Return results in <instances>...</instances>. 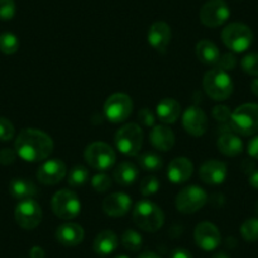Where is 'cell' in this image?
Returning a JSON list of instances; mask_svg holds the SVG:
<instances>
[{
  "instance_id": "bcb514c9",
  "label": "cell",
  "mask_w": 258,
  "mask_h": 258,
  "mask_svg": "<svg viewBox=\"0 0 258 258\" xmlns=\"http://www.w3.org/2000/svg\"><path fill=\"white\" fill-rule=\"evenodd\" d=\"M242 168H243V171H244V172H250V173H252L253 172V168H254V163L250 162L249 160H245L244 162L242 163Z\"/></svg>"
},
{
  "instance_id": "603a6c76",
  "label": "cell",
  "mask_w": 258,
  "mask_h": 258,
  "mask_svg": "<svg viewBox=\"0 0 258 258\" xmlns=\"http://www.w3.org/2000/svg\"><path fill=\"white\" fill-rule=\"evenodd\" d=\"M218 150L220 153L228 157H235L243 152V142L237 133L224 132L218 138Z\"/></svg>"
},
{
  "instance_id": "ee69618b",
  "label": "cell",
  "mask_w": 258,
  "mask_h": 258,
  "mask_svg": "<svg viewBox=\"0 0 258 258\" xmlns=\"http://www.w3.org/2000/svg\"><path fill=\"white\" fill-rule=\"evenodd\" d=\"M170 258H192V255H191L190 252L183 249V248H177V249H175L171 253Z\"/></svg>"
},
{
  "instance_id": "cb8c5ba5",
  "label": "cell",
  "mask_w": 258,
  "mask_h": 258,
  "mask_svg": "<svg viewBox=\"0 0 258 258\" xmlns=\"http://www.w3.org/2000/svg\"><path fill=\"white\" fill-rule=\"evenodd\" d=\"M9 192L14 199L21 202L26 199H34V197H37L38 194V190L32 181L26 180V178H13L9 182Z\"/></svg>"
},
{
  "instance_id": "681fc988",
  "label": "cell",
  "mask_w": 258,
  "mask_h": 258,
  "mask_svg": "<svg viewBox=\"0 0 258 258\" xmlns=\"http://www.w3.org/2000/svg\"><path fill=\"white\" fill-rule=\"evenodd\" d=\"M212 258H229V255L224 252H219V253H217V254L213 255Z\"/></svg>"
},
{
  "instance_id": "f1b7e54d",
  "label": "cell",
  "mask_w": 258,
  "mask_h": 258,
  "mask_svg": "<svg viewBox=\"0 0 258 258\" xmlns=\"http://www.w3.org/2000/svg\"><path fill=\"white\" fill-rule=\"evenodd\" d=\"M89 180V170L83 165H76L69 171L68 182L71 187H80Z\"/></svg>"
},
{
  "instance_id": "c3c4849f",
  "label": "cell",
  "mask_w": 258,
  "mask_h": 258,
  "mask_svg": "<svg viewBox=\"0 0 258 258\" xmlns=\"http://www.w3.org/2000/svg\"><path fill=\"white\" fill-rule=\"evenodd\" d=\"M250 89H252V93L254 94L255 96H258V78L254 79V80L250 83Z\"/></svg>"
},
{
  "instance_id": "f6af8a7d",
  "label": "cell",
  "mask_w": 258,
  "mask_h": 258,
  "mask_svg": "<svg viewBox=\"0 0 258 258\" xmlns=\"http://www.w3.org/2000/svg\"><path fill=\"white\" fill-rule=\"evenodd\" d=\"M249 183L258 190V170L253 171L249 176Z\"/></svg>"
},
{
  "instance_id": "5b68a950",
  "label": "cell",
  "mask_w": 258,
  "mask_h": 258,
  "mask_svg": "<svg viewBox=\"0 0 258 258\" xmlns=\"http://www.w3.org/2000/svg\"><path fill=\"white\" fill-rule=\"evenodd\" d=\"M115 146L125 156H137L143 145V131L136 123H126L115 133Z\"/></svg>"
},
{
  "instance_id": "44dd1931",
  "label": "cell",
  "mask_w": 258,
  "mask_h": 258,
  "mask_svg": "<svg viewBox=\"0 0 258 258\" xmlns=\"http://www.w3.org/2000/svg\"><path fill=\"white\" fill-rule=\"evenodd\" d=\"M150 142L156 150L167 152L175 146V133L166 125H155L151 129Z\"/></svg>"
},
{
  "instance_id": "ac0fdd59",
  "label": "cell",
  "mask_w": 258,
  "mask_h": 258,
  "mask_svg": "<svg viewBox=\"0 0 258 258\" xmlns=\"http://www.w3.org/2000/svg\"><path fill=\"white\" fill-rule=\"evenodd\" d=\"M228 175L227 165L222 161L209 160L202 165L199 170L200 180L208 185H220Z\"/></svg>"
},
{
  "instance_id": "83f0119b",
  "label": "cell",
  "mask_w": 258,
  "mask_h": 258,
  "mask_svg": "<svg viewBox=\"0 0 258 258\" xmlns=\"http://www.w3.org/2000/svg\"><path fill=\"white\" fill-rule=\"evenodd\" d=\"M138 165L142 170L150 171V172H157L162 168L163 161L160 155L156 152L148 151V152H143L142 155L138 156Z\"/></svg>"
},
{
  "instance_id": "277c9868",
  "label": "cell",
  "mask_w": 258,
  "mask_h": 258,
  "mask_svg": "<svg viewBox=\"0 0 258 258\" xmlns=\"http://www.w3.org/2000/svg\"><path fill=\"white\" fill-rule=\"evenodd\" d=\"M232 131L240 136H253L258 133V104L247 103L238 106L230 118Z\"/></svg>"
},
{
  "instance_id": "2e32d148",
  "label": "cell",
  "mask_w": 258,
  "mask_h": 258,
  "mask_svg": "<svg viewBox=\"0 0 258 258\" xmlns=\"http://www.w3.org/2000/svg\"><path fill=\"white\" fill-rule=\"evenodd\" d=\"M171 28L166 22H155L148 29L147 41L153 49L165 53L171 42Z\"/></svg>"
},
{
  "instance_id": "7c38bea8",
  "label": "cell",
  "mask_w": 258,
  "mask_h": 258,
  "mask_svg": "<svg viewBox=\"0 0 258 258\" xmlns=\"http://www.w3.org/2000/svg\"><path fill=\"white\" fill-rule=\"evenodd\" d=\"M199 17L205 27L217 28L229 19L230 9L224 0H209L202 7Z\"/></svg>"
},
{
  "instance_id": "d6986e66",
  "label": "cell",
  "mask_w": 258,
  "mask_h": 258,
  "mask_svg": "<svg viewBox=\"0 0 258 258\" xmlns=\"http://www.w3.org/2000/svg\"><path fill=\"white\" fill-rule=\"evenodd\" d=\"M85 237V232L78 223H63L56 229V239L64 247H75L80 244Z\"/></svg>"
},
{
  "instance_id": "3957f363",
  "label": "cell",
  "mask_w": 258,
  "mask_h": 258,
  "mask_svg": "<svg viewBox=\"0 0 258 258\" xmlns=\"http://www.w3.org/2000/svg\"><path fill=\"white\" fill-rule=\"evenodd\" d=\"M203 86L210 99L215 101H224L233 94V80L227 71L214 68L208 71L203 79Z\"/></svg>"
},
{
  "instance_id": "b9f144b4",
  "label": "cell",
  "mask_w": 258,
  "mask_h": 258,
  "mask_svg": "<svg viewBox=\"0 0 258 258\" xmlns=\"http://www.w3.org/2000/svg\"><path fill=\"white\" fill-rule=\"evenodd\" d=\"M248 153L252 158L258 160V136H255L254 138L249 141L248 143Z\"/></svg>"
},
{
  "instance_id": "30bf717a",
  "label": "cell",
  "mask_w": 258,
  "mask_h": 258,
  "mask_svg": "<svg viewBox=\"0 0 258 258\" xmlns=\"http://www.w3.org/2000/svg\"><path fill=\"white\" fill-rule=\"evenodd\" d=\"M133 111L132 98L126 94L115 93L106 99L104 114L111 123H121L131 116Z\"/></svg>"
},
{
  "instance_id": "8992f818",
  "label": "cell",
  "mask_w": 258,
  "mask_h": 258,
  "mask_svg": "<svg viewBox=\"0 0 258 258\" xmlns=\"http://www.w3.org/2000/svg\"><path fill=\"white\" fill-rule=\"evenodd\" d=\"M223 43L235 53L247 51L253 43V32L243 23H230L222 32Z\"/></svg>"
},
{
  "instance_id": "9c48e42d",
  "label": "cell",
  "mask_w": 258,
  "mask_h": 258,
  "mask_svg": "<svg viewBox=\"0 0 258 258\" xmlns=\"http://www.w3.org/2000/svg\"><path fill=\"white\" fill-rule=\"evenodd\" d=\"M208 202V194L204 188L191 185L182 188L176 197V209L182 214H192L202 209Z\"/></svg>"
},
{
  "instance_id": "7dc6e473",
  "label": "cell",
  "mask_w": 258,
  "mask_h": 258,
  "mask_svg": "<svg viewBox=\"0 0 258 258\" xmlns=\"http://www.w3.org/2000/svg\"><path fill=\"white\" fill-rule=\"evenodd\" d=\"M138 258H161V257L158 254H156L155 252H150V250H148V252L141 253V255Z\"/></svg>"
},
{
  "instance_id": "4dcf8cb0",
  "label": "cell",
  "mask_w": 258,
  "mask_h": 258,
  "mask_svg": "<svg viewBox=\"0 0 258 258\" xmlns=\"http://www.w3.org/2000/svg\"><path fill=\"white\" fill-rule=\"evenodd\" d=\"M19 48V39L11 32L0 34V52L4 54H14Z\"/></svg>"
},
{
  "instance_id": "4fadbf2b",
  "label": "cell",
  "mask_w": 258,
  "mask_h": 258,
  "mask_svg": "<svg viewBox=\"0 0 258 258\" xmlns=\"http://www.w3.org/2000/svg\"><path fill=\"white\" fill-rule=\"evenodd\" d=\"M194 238H195L198 247L207 252L217 249L222 240V235H220L218 227L210 222L199 223L194 232Z\"/></svg>"
},
{
  "instance_id": "9a60e30c",
  "label": "cell",
  "mask_w": 258,
  "mask_h": 258,
  "mask_svg": "<svg viewBox=\"0 0 258 258\" xmlns=\"http://www.w3.org/2000/svg\"><path fill=\"white\" fill-rule=\"evenodd\" d=\"M68 175L66 165L58 158L48 160L37 171V180L43 185H57Z\"/></svg>"
},
{
  "instance_id": "d6a6232c",
  "label": "cell",
  "mask_w": 258,
  "mask_h": 258,
  "mask_svg": "<svg viewBox=\"0 0 258 258\" xmlns=\"http://www.w3.org/2000/svg\"><path fill=\"white\" fill-rule=\"evenodd\" d=\"M160 188V181L156 176H147L143 178L140 183V191L143 197H151L155 195Z\"/></svg>"
},
{
  "instance_id": "f35d334b",
  "label": "cell",
  "mask_w": 258,
  "mask_h": 258,
  "mask_svg": "<svg viewBox=\"0 0 258 258\" xmlns=\"http://www.w3.org/2000/svg\"><path fill=\"white\" fill-rule=\"evenodd\" d=\"M213 118L220 123H229L232 118V111L225 105H217L213 109Z\"/></svg>"
},
{
  "instance_id": "6da1fadb",
  "label": "cell",
  "mask_w": 258,
  "mask_h": 258,
  "mask_svg": "<svg viewBox=\"0 0 258 258\" xmlns=\"http://www.w3.org/2000/svg\"><path fill=\"white\" fill-rule=\"evenodd\" d=\"M53 141L47 133L39 129L27 128L17 136L14 150L18 157L27 162H39L51 156L53 152Z\"/></svg>"
},
{
  "instance_id": "7a4b0ae2",
  "label": "cell",
  "mask_w": 258,
  "mask_h": 258,
  "mask_svg": "<svg viewBox=\"0 0 258 258\" xmlns=\"http://www.w3.org/2000/svg\"><path fill=\"white\" fill-rule=\"evenodd\" d=\"M133 220L140 229L155 233L162 228L165 214L162 209L151 200H140L133 209Z\"/></svg>"
},
{
  "instance_id": "d590c367",
  "label": "cell",
  "mask_w": 258,
  "mask_h": 258,
  "mask_svg": "<svg viewBox=\"0 0 258 258\" xmlns=\"http://www.w3.org/2000/svg\"><path fill=\"white\" fill-rule=\"evenodd\" d=\"M14 137V125L9 119L0 116V141L8 142Z\"/></svg>"
},
{
  "instance_id": "ba28073f",
  "label": "cell",
  "mask_w": 258,
  "mask_h": 258,
  "mask_svg": "<svg viewBox=\"0 0 258 258\" xmlns=\"http://www.w3.org/2000/svg\"><path fill=\"white\" fill-rule=\"evenodd\" d=\"M84 158L94 170L104 172L110 170L116 162V155L113 148L104 142H94L85 148Z\"/></svg>"
},
{
  "instance_id": "f907efd6",
  "label": "cell",
  "mask_w": 258,
  "mask_h": 258,
  "mask_svg": "<svg viewBox=\"0 0 258 258\" xmlns=\"http://www.w3.org/2000/svg\"><path fill=\"white\" fill-rule=\"evenodd\" d=\"M114 258H129V257H126V255H124V254H120V255H116V257H114Z\"/></svg>"
},
{
  "instance_id": "5bb4252c",
  "label": "cell",
  "mask_w": 258,
  "mask_h": 258,
  "mask_svg": "<svg viewBox=\"0 0 258 258\" xmlns=\"http://www.w3.org/2000/svg\"><path fill=\"white\" fill-rule=\"evenodd\" d=\"M182 125L188 135L194 137H202L208 129L207 114L198 106H190L182 115Z\"/></svg>"
},
{
  "instance_id": "e0dca14e",
  "label": "cell",
  "mask_w": 258,
  "mask_h": 258,
  "mask_svg": "<svg viewBox=\"0 0 258 258\" xmlns=\"http://www.w3.org/2000/svg\"><path fill=\"white\" fill-rule=\"evenodd\" d=\"M132 208V198L124 192H113L104 199L103 210L113 218L123 217Z\"/></svg>"
},
{
  "instance_id": "4316f807",
  "label": "cell",
  "mask_w": 258,
  "mask_h": 258,
  "mask_svg": "<svg viewBox=\"0 0 258 258\" xmlns=\"http://www.w3.org/2000/svg\"><path fill=\"white\" fill-rule=\"evenodd\" d=\"M197 56L200 62L205 64H217L220 53L218 47L212 41L203 39L197 44Z\"/></svg>"
},
{
  "instance_id": "d4e9b609",
  "label": "cell",
  "mask_w": 258,
  "mask_h": 258,
  "mask_svg": "<svg viewBox=\"0 0 258 258\" xmlns=\"http://www.w3.org/2000/svg\"><path fill=\"white\" fill-rule=\"evenodd\" d=\"M118 237L113 230H103L94 239V250L96 254L108 255L118 247Z\"/></svg>"
},
{
  "instance_id": "f546056e",
  "label": "cell",
  "mask_w": 258,
  "mask_h": 258,
  "mask_svg": "<svg viewBox=\"0 0 258 258\" xmlns=\"http://www.w3.org/2000/svg\"><path fill=\"white\" fill-rule=\"evenodd\" d=\"M142 235L135 229H126L121 234V244L126 250L131 252H138L142 248Z\"/></svg>"
},
{
  "instance_id": "52a82bcc",
  "label": "cell",
  "mask_w": 258,
  "mask_h": 258,
  "mask_svg": "<svg viewBox=\"0 0 258 258\" xmlns=\"http://www.w3.org/2000/svg\"><path fill=\"white\" fill-rule=\"evenodd\" d=\"M51 208L53 214L59 219L71 220L80 214L81 203L74 191L62 188L52 198Z\"/></svg>"
},
{
  "instance_id": "7bdbcfd3",
  "label": "cell",
  "mask_w": 258,
  "mask_h": 258,
  "mask_svg": "<svg viewBox=\"0 0 258 258\" xmlns=\"http://www.w3.org/2000/svg\"><path fill=\"white\" fill-rule=\"evenodd\" d=\"M29 257L31 258H44L46 257V253H44V249L39 245H34V247L31 248L29 250Z\"/></svg>"
},
{
  "instance_id": "484cf974",
  "label": "cell",
  "mask_w": 258,
  "mask_h": 258,
  "mask_svg": "<svg viewBox=\"0 0 258 258\" xmlns=\"http://www.w3.org/2000/svg\"><path fill=\"white\" fill-rule=\"evenodd\" d=\"M140 171L135 163L129 161H123L115 167L113 173V177L116 183L121 186H129L137 181Z\"/></svg>"
},
{
  "instance_id": "74e56055",
  "label": "cell",
  "mask_w": 258,
  "mask_h": 258,
  "mask_svg": "<svg viewBox=\"0 0 258 258\" xmlns=\"http://www.w3.org/2000/svg\"><path fill=\"white\" fill-rule=\"evenodd\" d=\"M235 66H237V58L233 53H225L223 56L219 57L217 62V68L222 69L224 71H232L234 70Z\"/></svg>"
},
{
  "instance_id": "1f68e13d",
  "label": "cell",
  "mask_w": 258,
  "mask_h": 258,
  "mask_svg": "<svg viewBox=\"0 0 258 258\" xmlns=\"http://www.w3.org/2000/svg\"><path fill=\"white\" fill-rule=\"evenodd\" d=\"M240 234L247 242H257L258 240V218L247 219L240 227Z\"/></svg>"
},
{
  "instance_id": "7402d4cb",
  "label": "cell",
  "mask_w": 258,
  "mask_h": 258,
  "mask_svg": "<svg viewBox=\"0 0 258 258\" xmlns=\"http://www.w3.org/2000/svg\"><path fill=\"white\" fill-rule=\"evenodd\" d=\"M156 114L158 119L165 124H172L180 118L181 115V105L177 100L172 98L162 99L157 104Z\"/></svg>"
},
{
  "instance_id": "816d5d0a",
  "label": "cell",
  "mask_w": 258,
  "mask_h": 258,
  "mask_svg": "<svg viewBox=\"0 0 258 258\" xmlns=\"http://www.w3.org/2000/svg\"><path fill=\"white\" fill-rule=\"evenodd\" d=\"M255 213H257V215H258V203L255 204Z\"/></svg>"
},
{
  "instance_id": "60d3db41",
  "label": "cell",
  "mask_w": 258,
  "mask_h": 258,
  "mask_svg": "<svg viewBox=\"0 0 258 258\" xmlns=\"http://www.w3.org/2000/svg\"><path fill=\"white\" fill-rule=\"evenodd\" d=\"M17 152L16 150H12V148H3L0 150V163L4 166H9L12 163H14L17 158Z\"/></svg>"
},
{
  "instance_id": "8d00e7d4",
  "label": "cell",
  "mask_w": 258,
  "mask_h": 258,
  "mask_svg": "<svg viewBox=\"0 0 258 258\" xmlns=\"http://www.w3.org/2000/svg\"><path fill=\"white\" fill-rule=\"evenodd\" d=\"M14 16H16L14 0H0V19L11 21Z\"/></svg>"
},
{
  "instance_id": "ffe728a7",
  "label": "cell",
  "mask_w": 258,
  "mask_h": 258,
  "mask_svg": "<svg viewBox=\"0 0 258 258\" xmlns=\"http://www.w3.org/2000/svg\"><path fill=\"white\" fill-rule=\"evenodd\" d=\"M194 165L188 158L176 157L170 162L167 168V177L172 183H183L190 180Z\"/></svg>"
},
{
  "instance_id": "e575fe53",
  "label": "cell",
  "mask_w": 258,
  "mask_h": 258,
  "mask_svg": "<svg viewBox=\"0 0 258 258\" xmlns=\"http://www.w3.org/2000/svg\"><path fill=\"white\" fill-rule=\"evenodd\" d=\"M111 183H113V181H111L110 176L103 172L95 175L93 177V180H91V186L98 192H106L111 187Z\"/></svg>"
},
{
  "instance_id": "8fae6325",
  "label": "cell",
  "mask_w": 258,
  "mask_h": 258,
  "mask_svg": "<svg viewBox=\"0 0 258 258\" xmlns=\"http://www.w3.org/2000/svg\"><path fill=\"white\" fill-rule=\"evenodd\" d=\"M42 208L34 199L21 200L14 210L17 224L26 230H32L38 227L42 222Z\"/></svg>"
},
{
  "instance_id": "836d02e7",
  "label": "cell",
  "mask_w": 258,
  "mask_h": 258,
  "mask_svg": "<svg viewBox=\"0 0 258 258\" xmlns=\"http://www.w3.org/2000/svg\"><path fill=\"white\" fill-rule=\"evenodd\" d=\"M240 66L248 75L258 76V53H249L243 57Z\"/></svg>"
},
{
  "instance_id": "ab89813d",
  "label": "cell",
  "mask_w": 258,
  "mask_h": 258,
  "mask_svg": "<svg viewBox=\"0 0 258 258\" xmlns=\"http://www.w3.org/2000/svg\"><path fill=\"white\" fill-rule=\"evenodd\" d=\"M138 120H140V123L143 124L145 126H155L156 116L150 109L143 108L138 111Z\"/></svg>"
}]
</instances>
